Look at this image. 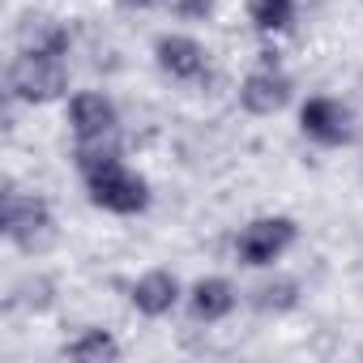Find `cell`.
Returning <instances> with one entry per match:
<instances>
[{
    "instance_id": "2",
    "label": "cell",
    "mask_w": 363,
    "mask_h": 363,
    "mask_svg": "<svg viewBox=\"0 0 363 363\" xmlns=\"http://www.w3.org/2000/svg\"><path fill=\"white\" fill-rule=\"evenodd\" d=\"M5 235L22 248V252H43L56 240V218L52 206L39 193H18L13 184H5Z\"/></svg>"
},
{
    "instance_id": "12",
    "label": "cell",
    "mask_w": 363,
    "mask_h": 363,
    "mask_svg": "<svg viewBox=\"0 0 363 363\" xmlns=\"http://www.w3.org/2000/svg\"><path fill=\"white\" fill-rule=\"evenodd\" d=\"M124 154H120V133H103V137H77V145H73V162H77V171H82V179L86 175H94L99 167H107V162H120Z\"/></svg>"
},
{
    "instance_id": "7",
    "label": "cell",
    "mask_w": 363,
    "mask_h": 363,
    "mask_svg": "<svg viewBox=\"0 0 363 363\" xmlns=\"http://www.w3.org/2000/svg\"><path fill=\"white\" fill-rule=\"evenodd\" d=\"M291 77L278 69V60H265L257 65L244 82H240V107L248 116H278L286 103H291Z\"/></svg>"
},
{
    "instance_id": "14",
    "label": "cell",
    "mask_w": 363,
    "mask_h": 363,
    "mask_svg": "<svg viewBox=\"0 0 363 363\" xmlns=\"http://www.w3.org/2000/svg\"><path fill=\"white\" fill-rule=\"evenodd\" d=\"M252 308L265 316H282L291 308H299V282L295 278H269L252 291Z\"/></svg>"
},
{
    "instance_id": "1",
    "label": "cell",
    "mask_w": 363,
    "mask_h": 363,
    "mask_svg": "<svg viewBox=\"0 0 363 363\" xmlns=\"http://www.w3.org/2000/svg\"><path fill=\"white\" fill-rule=\"evenodd\" d=\"M69 94V65L65 56H39V52H18L9 60V99L43 107Z\"/></svg>"
},
{
    "instance_id": "5",
    "label": "cell",
    "mask_w": 363,
    "mask_h": 363,
    "mask_svg": "<svg viewBox=\"0 0 363 363\" xmlns=\"http://www.w3.org/2000/svg\"><path fill=\"white\" fill-rule=\"evenodd\" d=\"M299 128L308 141L316 145H346L354 137V116L342 99H329V94H312L303 107H299Z\"/></svg>"
},
{
    "instance_id": "15",
    "label": "cell",
    "mask_w": 363,
    "mask_h": 363,
    "mask_svg": "<svg viewBox=\"0 0 363 363\" xmlns=\"http://www.w3.org/2000/svg\"><path fill=\"white\" fill-rule=\"evenodd\" d=\"M295 0H248V18L261 35H282L295 26Z\"/></svg>"
},
{
    "instance_id": "17",
    "label": "cell",
    "mask_w": 363,
    "mask_h": 363,
    "mask_svg": "<svg viewBox=\"0 0 363 363\" xmlns=\"http://www.w3.org/2000/svg\"><path fill=\"white\" fill-rule=\"evenodd\" d=\"M120 9H154V5H162V0H116Z\"/></svg>"
},
{
    "instance_id": "11",
    "label": "cell",
    "mask_w": 363,
    "mask_h": 363,
    "mask_svg": "<svg viewBox=\"0 0 363 363\" xmlns=\"http://www.w3.org/2000/svg\"><path fill=\"white\" fill-rule=\"evenodd\" d=\"M69 26L56 22V18H43V13H30L22 26H18V52H39V56H69Z\"/></svg>"
},
{
    "instance_id": "4",
    "label": "cell",
    "mask_w": 363,
    "mask_h": 363,
    "mask_svg": "<svg viewBox=\"0 0 363 363\" xmlns=\"http://www.w3.org/2000/svg\"><path fill=\"white\" fill-rule=\"evenodd\" d=\"M295 235H299L295 218H286V214H261V218H252V223L235 235V257H240L248 269H269L274 261H282V257L291 252Z\"/></svg>"
},
{
    "instance_id": "6",
    "label": "cell",
    "mask_w": 363,
    "mask_h": 363,
    "mask_svg": "<svg viewBox=\"0 0 363 363\" xmlns=\"http://www.w3.org/2000/svg\"><path fill=\"white\" fill-rule=\"evenodd\" d=\"M154 65H158L171 82H201L206 69H210V52H206L201 39L171 30V35H158V39H154Z\"/></svg>"
},
{
    "instance_id": "13",
    "label": "cell",
    "mask_w": 363,
    "mask_h": 363,
    "mask_svg": "<svg viewBox=\"0 0 363 363\" xmlns=\"http://www.w3.org/2000/svg\"><path fill=\"white\" fill-rule=\"evenodd\" d=\"M65 354L77 359V363H111V359H120V342H116L107 329H82V333L65 346Z\"/></svg>"
},
{
    "instance_id": "8",
    "label": "cell",
    "mask_w": 363,
    "mask_h": 363,
    "mask_svg": "<svg viewBox=\"0 0 363 363\" xmlns=\"http://www.w3.org/2000/svg\"><path fill=\"white\" fill-rule=\"evenodd\" d=\"M69 128H73V137L120 133V107L103 90H82V94L69 99Z\"/></svg>"
},
{
    "instance_id": "16",
    "label": "cell",
    "mask_w": 363,
    "mask_h": 363,
    "mask_svg": "<svg viewBox=\"0 0 363 363\" xmlns=\"http://www.w3.org/2000/svg\"><path fill=\"white\" fill-rule=\"evenodd\" d=\"M162 9L175 13V18H184V22H197L214 9V0H162Z\"/></svg>"
},
{
    "instance_id": "3",
    "label": "cell",
    "mask_w": 363,
    "mask_h": 363,
    "mask_svg": "<svg viewBox=\"0 0 363 363\" xmlns=\"http://www.w3.org/2000/svg\"><path fill=\"white\" fill-rule=\"evenodd\" d=\"M86 193H90V206L107 210V214H141L150 206V184H145V175H137L133 167L120 162H107L99 167L94 175H86Z\"/></svg>"
},
{
    "instance_id": "9",
    "label": "cell",
    "mask_w": 363,
    "mask_h": 363,
    "mask_svg": "<svg viewBox=\"0 0 363 363\" xmlns=\"http://www.w3.org/2000/svg\"><path fill=\"white\" fill-rule=\"evenodd\" d=\"M128 299H133V308L141 312V316H167L179 299H184V286H179V278L171 274V269H145L137 282H133V291H128Z\"/></svg>"
},
{
    "instance_id": "10",
    "label": "cell",
    "mask_w": 363,
    "mask_h": 363,
    "mask_svg": "<svg viewBox=\"0 0 363 363\" xmlns=\"http://www.w3.org/2000/svg\"><path fill=\"white\" fill-rule=\"evenodd\" d=\"M235 303H240L235 286H231L227 278H218V274H210V278H197V282L189 286V312H193L197 320H206V325H218V320H227V316L235 312Z\"/></svg>"
}]
</instances>
